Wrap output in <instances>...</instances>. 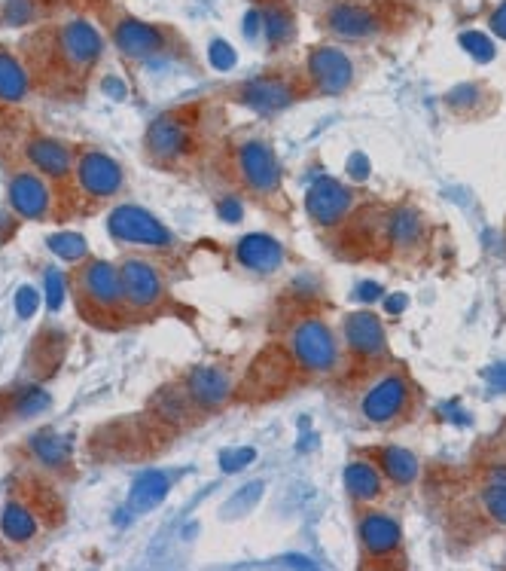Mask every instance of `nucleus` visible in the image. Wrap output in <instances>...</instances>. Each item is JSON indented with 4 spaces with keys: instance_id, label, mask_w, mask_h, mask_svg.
<instances>
[{
    "instance_id": "1",
    "label": "nucleus",
    "mask_w": 506,
    "mask_h": 571,
    "mask_svg": "<svg viewBox=\"0 0 506 571\" xmlns=\"http://www.w3.org/2000/svg\"><path fill=\"white\" fill-rule=\"evenodd\" d=\"M46 37H49V49H52L49 59L61 62L68 71H77V74L89 71L101 55V34L83 19L61 25Z\"/></svg>"
},
{
    "instance_id": "2",
    "label": "nucleus",
    "mask_w": 506,
    "mask_h": 571,
    "mask_svg": "<svg viewBox=\"0 0 506 571\" xmlns=\"http://www.w3.org/2000/svg\"><path fill=\"white\" fill-rule=\"evenodd\" d=\"M293 355L308 373H330L339 361L333 330L324 321H302L293 330Z\"/></svg>"
},
{
    "instance_id": "3",
    "label": "nucleus",
    "mask_w": 506,
    "mask_h": 571,
    "mask_svg": "<svg viewBox=\"0 0 506 571\" xmlns=\"http://www.w3.org/2000/svg\"><path fill=\"white\" fill-rule=\"evenodd\" d=\"M113 239L119 242H132V245H150V248H168L171 245V233L165 226L144 208L135 205H122L110 214L107 220Z\"/></svg>"
},
{
    "instance_id": "4",
    "label": "nucleus",
    "mask_w": 506,
    "mask_h": 571,
    "mask_svg": "<svg viewBox=\"0 0 506 571\" xmlns=\"http://www.w3.org/2000/svg\"><path fill=\"white\" fill-rule=\"evenodd\" d=\"M77 291H80V303L86 300L89 306H95L98 312H113L125 294H122V278L119 269H113L104 260H92L89 266L80 269L77 275Z\"/></svg>"
},
{
    "instance_id": "5",
    "label": "nucleus",
    "mask_w": 506,
    "mask_h": 571,
    "mask_svg": "<svg viewBox=\"0 0 506 571\" xmlns=\"http://www.w3.org/2000/svg\"><path fill=\"white\" fill-rule=\"evenodd\" d=\"M409 397L412 391L403 376H385L363 397V416L375 425H388L409 407Z\"/></svg>"
},
{
    "instance_id": "6",
    "label": "nucleus",
    "mask_w": 506,
    "mask_h": 571,
    "mask_svg": "<svg viewBox=\"0 0 506 571\" xmlns=\"http://www.w3.org/2000/svg\"><path fill=\"white\" fill-rule=\"evenodd\" d=\"M308 74H311L314 86H318L324 95H342V92L351 86L354 65H351V59H348L342 49H336V46H321V49L311 52Z\"/></svg>"
},
{
    "instance_id": "7",
    "label": "nucleus",
    "mask_w": 506,
    "mask_h": 571,
    "mask_svg": "<svg viewBox=\"0 0 506 571\" xmlns=\"http://www.w3.org/2000/svg\"><path fill=\"white\" fill-rule=\"evenodd\" d=\"M122 278V294L125 303H132L135 309H150L162 300V275L156 272L153 263L147 260H125L119 269Z\"/></svg>"
},
{
    "instance_id": "8",
    "label": "nucleus",
    "mask_w": 506,
    "mask_h": 571,
    "mask_svg": "<svg viewBox=\"0 0 506 571\" xmlns=\"http://www.w3.org/2000/svg\"><path fill=\"white\" fill-rule=\"evenodd\" d=\"M238 171L247 181V187L260 193H272L278 187V162H275V153L263 141H247L238 150Z\"/></svg>"
},
{
    "instance_id": "9",
    "label": "nucleus",
    "mask_w": 506,
    "mask_h": 571,
    "mask_svg": "<svg viewBox=\"0 0 506 571\" xmlns=\"http://www.w3.org/2000/svg\"><path fill=\"white\" fill-rule=\"evenodd\" d=\"M77 178H80V187L89 193V196H113L119 187H122V168L119 162H113L110 156L104 153H83L80 162H77Z\"/></svg>"
},
{
    "instance_id": "10",
    "label": "nucleus",
    "mask_w": 506,
    "mask_h": 571,
    "mask_svg": "<svg viewBox=\"0 0 506 571\" xmlns=\"http://www.w3.org/2000/svg\"><path fill=\"white\" fill-rule=\"evenodd\" d=\"M345 339H348L351 352H357L363 358H385L388 355L385 327L369 312H354L345 318Z\"/></svg>"
},
{
    "instance_id": "11",
    "label": "nucleus",
    "mask_w": 506,
    "mask_h": 571,
    "mask_svg": "<svg viewBox=\"0 0 506 571\" xmlns=\"http://www.w3.org/2000/svg\"><path fill=\"white\" fill-rule=\"evenodd\" d=\"M305 205H308V214L318 220V223H336V220H342V217L348 214V208H351V193H348L342 184L324 178V181H318V184L308 190Z\"/></svg>"
},
{
    "instance_id": "12",
    "label": "nucleus",
    "mask_w": 506,
    "mask_h": 571,
    "mask_svg": "<svg viewBox=\"0 0 506 571\" xmlns=\"http://www.w3.org/2000/svg\"><path fill=\"white\" fill-rule=\"evenodd\" d=\"M113 43L125 55H132V59H147V55L162 49V31L156 25H147L138 19H122L113 28Z\"/></svg>"
},
{
    "instance_id": "13",
    "label": "nucleus",
    "mask_w": 506,
    "mask_h": 571,
    "mask_svg": "<svg viewBox=\"0 0 506 571\" xmlns=\"http://www.w3.org/2000/svg\"><path fill=\"white\" fill-rule=\"evenodd\" d=\"M229 391H232L229 376L223 370H217V367H196L186 379V394L193 397L196 404L208 407V410L220 407L229 397Z\"/></svg>"
},
{
    "instance_id": "14",
    "label": "nucleus",
    "mask_w": 506,
    "mask_h": 571,
    "mask_svg": "<svg viewBox=\"0 0 506 571\" xmlns=\"http://www.w3.org/2000/svg\"><path fill=\"white\" fill-rule=\"evenodd\" d=\"M327 28L339 37H348V40H363V37H372L378 31V19L366 10V7H357V4H336L330 13H327Z\"/></svg>"
},
{
    "instance_id": "15",
    "label": "nucleus",
    "mask_w": 506,
    "mask_h": 571,
    "mask_svg": "<svg viewBox=\"0 0 506 571\" xmlns=\"http://www.w3.org/2000/svg\"><path fill=\"white\" fill-rule=\"evenodd\" d=\"M186 147V123L180 117H159L147 129V150L153 159H174Z\"/></svg>"
},
{
    "instance_id": "16",
    "label": "nucleus",
    "mask_w": 506,
    "mask_h": 571,
    "mask_svg": "<svg viewBox=\"0 0 506 571\" xmlns=\"http://www.w3.org/2000/svg\"><path fill=\"white\" fill-rule=\"evenodd\" d=\"M360 541L366 553L372 556H388L400 547V526L397 520L385 517V513H369L360 523Z\"/></svg>"
},
{
    "instance_id": "17",
    "label": "nucleus",
    "mask_w": 506,
    "mask_h": 571,
    "mask_svg": "<svg viewBox=\"0 0 506 571\" xmlns=\"http://www.w3.org/2000/svg\"><path fill=\"white\" fill-rule=\"evenodd\" d=\"M238 260L253 272H275L284 263V248L272 236H244L238 242Z\"/></svg>"
},
{
    "instance_id": "18",
    "label": "nucleus",
    "mask_w": 506,
    "mask_h": 571,
    "mask_svg": "<svg viewBox=\"0 0 506 571\" xmlns=\"http://www.w3.org/2000/svg\"><path fill=\"white\" fill-rule=\"evenodd\" d=\"M10 205L22 217H43L49 211V190L40 178L34 175H16L10 181Z\"/></svg>"
},
{
    "instance_id": "19",
    "label": "nucleus",
    "mask_w": 506,
    "mask_h": 571,
    "mask_svg": "<svg viewBox=\"0 0 506 571\" xmlns=\"http://www.w3.org/2000/svg\"><path fill=\"white\" fill-rule=\"evenodd\" d=\"M168 489H171V480L162 471L138 474L135 483H132V492H129V510L138 513V517H141V513H150L153 507H159L165 501Z\"/></svg>"
},
{
    "instance_id": "20",
    "label": "nucleus",
    "mask_w": 506,
    "mask_h": 571,
    "mask_svg": "<svg viewBox=\"0 0 506 571\" xmlns=\"http://www.w3.org/2000/svg\"><path fill=\"white\" fill-rule=\"evenodd\" d=\"M241 98L250 104V107H257L263 113H272L284 104H290L293 92L284 80H275V77H260V80H253V83H244L241 89Z\"/></svg>"
},
{
    "instance_id": "21",
    "label": "nucleus",
    "mask_w": 506,
    "mask_h": 571,
    "mask_svg": "<svg viewBox=\"0 0 506 571\" xmlns=\"http://www.w3.org/2000/svg\"><path fill=\"white\" fill-rule=\"evenodd\" d=\"M28 159L49 178H65L71 171V150L61 147L58 141L49 138H37L28 144Z\"/></svg>"
},
{
    "instance_id": "22",
    "label": "nucleus",
    "mask_w": 506,
    "mask_h": 571,
    "mask_svg": "<svg viewBox=\"0 0 506 571\" xmlns=\"http://www.w3.org/2000/svg\"><path fill=\"white\" fill-rule=\"evenodd\" d=\"M287 373H290V361L281 352L269 349L250 370V388L253 391H278L284 385Z\"/></svg>"
},
{
    "instance_id": "23",
    "label": "nucleus",
    "mask_w": 506,
    "mask_h": 571,
    "mask_svg": "<svg viewBox=\"0 0 506 571\" xmlns=\"http://www.w3.org/2000/svg\"><path fill=\"white\" fill-rule=\"evenodd\" d=\"M345 486L357 501H372L385 492L382 474H378L369 462H351L345 468Z\"/></svg>"
},
{
    "instance_id": "24",
    "label": "nucleus",
    "mask_w": 506,
    "mask_h": 571,
    "mask_svg": "<svg viewBox=\"0 0 506 571\" xmlns=\"http://www.w3.org/2000/svg\"><path fill=\"white\" fill-rule=\"evenodd\" d=\"M28 71L13 59L7 49H0V101H22L28 95Z\"/></svg>"
},
{
    "instance_id": "25",
    "label": "nucleus",
    "mask_w": 506,
    "mask_h": 571,
    "mask_svg": "<svg viewBox=\"0 0 506 571\" xmlns=\"http://www.w3.org/2000/svg\"><path fill=\"white\" fill-rule=\"evenodd\" d=\"M378 465L385 468V474L400 483V486H409L415 477H418V459L412 452L400 449V446H388V449H378Z\"/></svg>"
},
{
    "instance_id": "26",
    "label": "nucleus",
    "mask_w": 506,
    "mask_h": 571,
    "mask_svg": "<svg viewBox=\"0 0 506 571\" xmlns=\"http://www.w3.org/2000/svg\"><path fill=\"white\" fill-rule=\"evenodd\" d=\"M0 529H4V535L16 544H25L34 538L37 532V520L31 517V510L22 507V504H7L4 517H0Z\"/></svg>"
},
{
    "instance_id": "27",
    "label": "nucleus",
    "mask_w": 506,
    "mask_h": 571,
    "mask_svg": "<svg viewBox=\"0 0 506 571\" xmlns=\"http://www.w3.org/2000/svg\"><path fill=\"white\" fill-rule=\"evenodd\" d=\"M34 446V455L49 465V468H61V465H68V440H61L58 434H37L31 440Z\"/></svg>"
},
{
    "instance_id": "28",
    "label": "nucleus",
    "mask_w": 506,
    "mask_h": 571,
    "mask_svg": "<svg viewBox=\"0 0 506 571\" xmlns=\"http://www.w3.org/2000/svg\"><path fill=\"white\" fill-rule=\"evenodd\" d=\"M418 236H421V217L415 211L403 208L391 217V239L397 245H415Z\"/></svg>"
},
{
    "instance_id": "29",
    "label": "nucleus",
    "mask_w": 506,
    "mask_h": 571,
    "mask_svg": "<svg viewBox=\"0 0 506 571\" xmlns=\"http://www.w3.org/2000/svg\"><path fill=\"white\" fill-rule=\"evenodd\" d=\"M49 248H52V254H58L61 260H80V257H86V251H89L86 239L77 236V233H58V236H52V239H49Z\"/></svg>"
},
{
    "instance_id": "30",
    "label": "nucleus",
    "mask_w": 506,
    "mask_h": 571,
    "mask_svg": "<svg viewBox=\"0 0 506 571\" xmlns=\"http://www.w3.org/2000/svg\"><path fill=\"white\" fill-rule=\"evenodd\" d=\"M482 504L497 526H506V483H491L482 495Z\"/></svg>"
},
{
    "instance_id": "31",
    "label": "nucleus",
    "mask_w": 506,
    "mask_h": 571,
    "mask_svg": "<svg viewBox=\"0 0 506 571\" xmlns=\"http://www.w3.org/2000/svg\"><path fill=\"white\" fill-rule=\"evenodd\" d=\"M266 28H269V40L272 43H287L290 40V34H293V22H290V16L284 13V10H269V16H266Z\"/></svg>"
},
{
    "instance_id": "32",
    "label": "nucleus",
    "mask_w": 506,
    "mask_h": 571,
    "mask_svg": "<svg viewBox=\"0 0 506 571\" xmlns=\"http://www.w3.org/2000/svg\"><path fill=\"white\" fill-rule=\"evenodd\" d=\"M253 459H257V452H253L250 446H244V449H229V452H223L220 455V462H223V471H241L244 465H250Z\"/></svg>"
},
{
    "instance_id": "33",
    "label": "nucleus",
    "mask_w": 506,
    "mask_h": 571,
    "mask_svg": "<svg viewBox=\"0 0 506 571\" xmlns=\"http://www.w3.org/2000/svg\"><path fill=\"white\" fill-rule=\"evenodd\" d=\"M461 43L467 46V52L473 55L476 62H491L494 49H491V43H488L482 34H476V31H473V34H464V37H461Z\"/></svg>"
},
{
    "instance_id": "34",
    "label": "nucleus",
    "mask_w": 506,
    "mask_h": 571,
    "mask_svg": "<svg viewBox=\"0 0 506 571\" xmlns=\"http://www.w3.org/2000/svg\"><path fill=\"white\" fill-rule=\"evenodd\" d=\"M46 407H49V394L40 391V388L25 391V394H22V401H19V413H22V416L40 413V410H46Z\"/></svg>"
},
{
    "instance_id": "35",
    "label": "nucleus",
    "mask_w": 506,
    "mask_h": 571,
    "mask_svg": "<svg viewBox=\"0 0 506 571\" xmlns=\"http://www.w3.org/2000/svg\"><path fill=\"white\" fill-rule=\"evenodd\" d=\"M31 16H34L31 0H10V4H7V22L10 25H28Z\"/></svg>"
},
{
    "instance_id": "36",
    "label": "nucleus",
    "mask_w": 506,
    "mask_h": 571,
    "mask_svg": "<svg viewBox=\"0 0 506 571\" xmlns=\"http://www.w3.org/2000/svg\"><path fill=\"white\" fill-rule=\"evenodd\" d=\"M260 492H263V483H253V486H244V492L241 495H235L229 504H226V510L229 513H235V510H247L253 501H257L260 498Z\"/></svg>"
},
{
    "instance_id": "37",
    "label": "nucleus",
    "mask_w": 506,
    "mask_h": 571,
    "mask_svg": "<svg viewBox=\"0 0 506 571\" xmlns=\"http://www.w3.org/2000/svg\"><path fill=\"white\" fill-rule=\"evenodd\" d=\"M37 303H40L37 291H34V288H22V291H19V300H16V309H19L22 318H28V315L37 312Z\"/></svg>"
},
{
    "instance_id": "38",
    "label": "nucleus",
    "mask_w": 506,
    "mask_h": 571,
    "mask_svg": "<svg viewBox=\"0 0 506 571\" xmlns=\"http://www.w3.org/2000/svg\"><path fill=\"white\" fill-rule=\"evenodd\" d=\"M491 31H494L500 40H506V0L491 13Z\"/></svg>"
},
{
    "instance_id": "39",
    "label": "nucleus",
    "mask_w": 506,
    "mask_h": 571,
    "mask_svg": "<svg viewBox=\"0 0 506 571\" xmlns=\"http://www.w3.org/2000/svg\"><path fill=\"white\" fill-rule=\"evenodd\" d=\"M485 379H488V385H491V388L506 391V364H494V367L485 373Z\"/></svg>"
},
{
    "instance_id": "40",
    "label": "nucleus",
    "mask_w": 506,
    "mask_h": 571,
    "mask_svg": "<svg viewBox=\"0 0 506 571\" xmlns=\"http://www.w3.org/2000/svg\"><path fill=\"white\" fill-rule=\"evenodd\" d=\"M211 59H214V65H217V68H229V65L235 62V55H232L223 43H214V49H211Z\"/></svg>"
},
{
    "instance_id": "41",
    "label": "nucleus",
    "mask_w": 506,
    "mask_h": 571,
    "mask_svg": "<svg viewBox=\"0 0 506 571\" xmlns=\"http://www.w3.org/2000/svg\"><path fill=\"white\" fill-rule=\"evenodd\" d=\"M46 281H49V306L58 309L61 306V278H58V272H49Z\"/></svg>"
},
{
    "instance_id": "42",
    "label": "nucleus",
    "mask_w": 506,
    "mask_h": 571,
    "mask_svg": "<svg viewBox=\"0 0 506 571\" xmlns=\"http://www.w3.org/2000/svg\"><path fill=\"white\" fill-rule=\"evenodd\" d=\"M360 297H363V300H378V297H382V288H378V284H363Z\"/></svg>"
},
{
    "instance_id": "43",
    "label": "nucleus",
    "mask_w": 506,
    "mask_h": 571,
    "mask_svg": "<svg viewBox=\"0 0 506 571\" xmlns=\"http://www.w3.org/2000/svg\"><path fill=\"white\" fill-rule=\"evenodd\" d=\"M403 306H406V300H403V297H394V300L388 303V309H391V312H400Z\"/></svg>"
}]
</instances>
